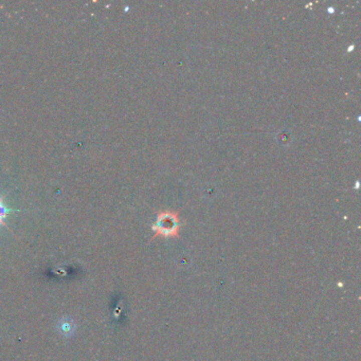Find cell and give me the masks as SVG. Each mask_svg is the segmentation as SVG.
I'll use <instances>...</instances> for the list:
<instances>
[{
    "instance_id": "cell-1",
    "label": "cell",
    "mask_w": 361,
    "mask_h": 361,
    "mask_svg": "<svg viewBox=\"0 0 361 361\" xmlns=\"http://www.w3.org/2000/svg\"><path fill=\"white\" fill-rule=\"evenodd\" d=\"M182 223H180L179 216L177 212L163 211L160 212L157 216V220L153 225V231L155 235L153 239L158 236L161 237H178L179 229Z\"/></svg>"
},
{
    "instance_id": "cell-2",
    "label": "cell",
    "mask_w": 361,
    "mask_h": 361,
    "mask_svg": "<svg viewBox=\"0 0 361 361\" xmlns=\"http://www.w3.org/2000/svg\"><path fill=\"white\" fill-rule=\"evenodd\" d=\"M10 212V210L5 206L2 199H0V225H5L4 220L7 217V215Z\"/></svg>"
},
{
    "instance_id": "cell-3",
    "label": "cell",
    "mask_w": 361,
    "mask_h": 361,
    "mask_svg": "<svg viewBox=\"0 0 361 361\" xmlns=\"http://www.w3.org/2000/svg\"><path fill=\"white\" fill-rule=\"evenodd\" d=\"M71 328H73V325H70L69 322H62L61 323V329H62L63 332H66V334H67V332H69V330ZM69 334H70V332H69Z\"/></svg>"
}]
</instances>
